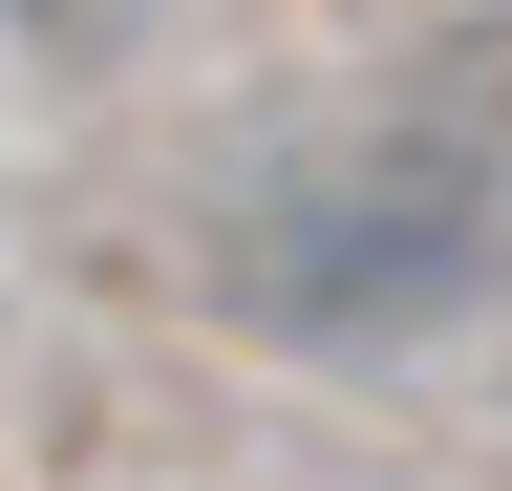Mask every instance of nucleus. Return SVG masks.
Masks as SVG:
<instances>
[{"mask_svg": "<svg viewBox=\"0 0 512 491\" xmlns=\"http://www.w3.org/2000/svg\"><path fill=\"white\" fill-rule=\"evenodd\" d=\"M512 278V214L448 171L427 129H363V150H320L278 171L235 235H214V299L256 342H299V363H384V342H448L470 299Z\"/></svg>", "mask_w": 512, "mask_h": 491, "instance_id": "f257e3e1", "label": "nucleus"}, {"mask_svg": "<svg viewBox=\"0 0 512 491\" xmlns=\"http://www.w3.org/2000/svg\"><path fill=\"white\" fill-rule=\"evenodd\" d=\"M406 129L470 171V193L512 214V22H470V43H427V86H406Z\"/></svg>", "mask_w": 512, "mask_h": 491, "instance_id": "f03ea898", "label": "nucleus"}]
</instances>
